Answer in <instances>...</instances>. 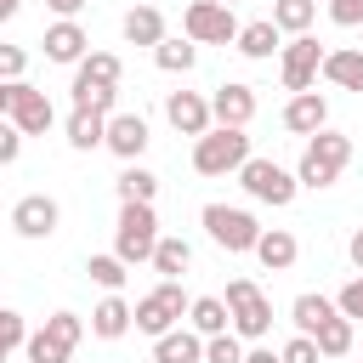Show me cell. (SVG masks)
<instances>
[{
  "label": "cell",
  "mask_w": 363,
  "mask_h": 363,
  "mask_svg": "<svg viewBox=\"0 0 363 363\" xmlns=\"http://www.w3.org/2000/svg\"><path fill=\"white\" fill-rule=\"evenodd\" d=\"M187 329L204 335V340L221 335V329H227V301H221V295H193V301H187Z\"/></svg>",
  "instance_id": "cell-23"
},
{
  "label": "cell",
  "mask_w": 363,
  "mask_h": 363,
  "mask_svg": "<svg viewBox=\"0 0 363 363\" xmlns=\"http://www.w3.org/2000/svg\"><path fill=\"white\" fill-rule=\"evenodd\" d=\"M267 272H289L295 267V255H301V244H295V233L289 227H261V238H255V250H250Z\"/></svg>",
  "instance_id": "cell-18"
},
{
  "label": "cell",
  "mask_w": 363,
  "mask_h": 363,
  "mask_svg": "<svg viewBox=\"0 0 363 363\" xmlns=\"http://www.w3.org/2000/svg\"><path fill=\"white\" fill-rule=\"evenodd\" d=\"M153 363H204V335H193V329H164L159 340H153Z\"/></svg>",
  "instance_id": "cell-21"
},
{
  "label": "cell",
  "mask_w": 363,
  "mask_h": 363,
  "mask_svg": "<svg viewBox=\"0 0 363 363\" xmlns=\"http://www.w3.org/2000/svg\"><path fill=\"white\" fill-rule=\"evenodd\" d=\"M85 272H91V284H96V289H108V295H113V289H125V278H130V267H125L119 255H91V261H85Z\"/></svg>",
  "instance_id": "cell-33"
},
{
  "label": "cell",
  "mask_w": 363,
  "mask_h": 363,
  "mask_svg": "<svg viewBox=\"0 0 363 363\" xmlns=\"http://www.w3.org/2000/svg\"><path fill=\"white\" fill-rule=\"evenodd\" d=\"M244 363H284V357H278V352H272V346H261V340H255V346H250V352H244Z\"/></svg>",
  "instance_id": "cell-42"
},
{
  "label": "cell",
  "mask_w": 363,
  "mask_h": 363,
  "mask_svg": "<svg viewBox=\"0 0 363 363\" xmlns=\"http://www.w3.org/2000/svg\"><path fill=\"white\" fill-rule=\"evenodd\" d=\"M17 6H23V0H0V23H6V17H17Z\"/></svg>",
  "instance_id": "cell-46"
},
{
  "label": "cell",
  "mask_w": 363,
  "mask_h": 363,
  "mask_svg": "<svg viewBox=\"0 0 363 363\" xmlns=\"http://www.w3.org/2000/svg\"><path fill=\"white\" fill-rule=\"evenodd\" d=\"M153 62H159L164 74H193V62H199V45H193L187 34H182V40H176V34H164V40L153 45Z\"/></svg>",
  "instance_id": "cell-28"
},
{
  "label": "cell",
  "mask_w": 363,
  "mask_h": 363,
  "mask_svg": "<svg viewBox=\"0 0 363 363\" xmlns=\"http://www.w3.org/2000/svg\"><path fill=\"white\" fill-rule=\"evenodd\" d=\"M85 51H91V34H85L74 17H57V23L45 28V62H62V68H74Z\"/></svg>",
  "instance_id": "cell-17"
},
{
  "label": "cell",
  "mask_w": 363,
  "mask_h": 363,
  "mask_svg": "<svg viewBox=\"0 0 363 363\" xmlns=\"http://www.w3.org/2000/svg\"><path fill=\"white\" fill-rule=\"evenodd\" d=\"M17 153H23V130L11 119H0V164H17Z\"/></svg>",
  "instance_id": "cell-41"
},
{
  "label": "cell",
  "mask_w": 363,
  "mask_h": 363,
  "mask_svg": "<svg viewBox=\"0 0 363 363\" xmlns=\"http://www.w3.org/2000/svg\"><path fill=\"white\" fill-rule=\"evenodd\" d=\"M125 40H130V45H159V40H164L159 6H130V11H125Z\"/></svg>",
  "instance_id": "cell-27"
},
{
  "label": "cell",
  "mask_w": 363,
  "mask_h": 363,
  "mask_svg": "<svg viewBox=\"0 0 363 363\" xmlns=\"http://www.w3.org/2000/svg\"><path fill=\"white\" fill-rule=\"evenodd\" d=\"M11 91H17V79H0V119L11 113Z\"/></svg>",
  "instance_id": "cell-45"
},
{
  "label": "cell",
  "mask_w": 363,
  "mask_h": 363,
  "mask_svg": "<svg viewBox=\"0 0 363 363\" xmlns=\"http://www.w3.org/2000/svg\"><path fill=\"white\" fill-rule=\"evenodd\" d=\"M278 357H284V363H323V352H318V340H312V335L284 340V346H278Z\"/></svg>",
  "instance_id": "cell-37"
},
{
  "label": "cell",
  "mask_w": 363,
  "mask_h": 363,
  "mask_svg": "<svg viewBox=\"0 0 363 363\" xmlns=\"http://www.w3.org/2000/svg\"><path fill=\"white\" fill-rule=\"evenodd\" d=\"M102 147L113 153V159H125V164H136L142 153H147V119L142 113H108V130H102Z\"/></svg>",
  "instance_id": "cell-12"
},
{
  "label": "cell",
  "mask_w": 363,
  "mask_h": 363,
  "mask_svg": "<svg viewBox=\"0 0 363 363\" xmlns=\"http://www.w3.org/2000/svg\"><path fill=\"white\" fill-rule=\"evenodd\" d=\"M164 119L182 130V136H204L216 119H210V96L199 91H164Z\"/></svg>",
  "instance_id": "cell-14"
},
{
  "label": "cell",
  "mask_w": 363,
  "mask_h": 363,
  "mask_svg": "<svg viewBox=\"0 0 363 363\" xmlns=\"http://www.w3.org/2000/svg\"><path fill=\"white\" fill-rule=\"evenodd\" d=\"M312 340H318V352H323V357H346V352H352V318H340V312H335V318H323Z\"/></svg>",
  "instance_id": "cell-32"
},
{
  "label": "cell",
  "mask_w": 363,
  "mask_h": 363,
  "mask_svg": "<svg viewBox=\"0 0 363 363\" xmlns=\"http://www.w3.org/2000/svg\"><path fill=\"white\" fill-rule=\"evenodd\" d=\"M187 318V295H182V284L176 278H159V289H147L136 306H130V329H142V335H164V329H176Z\"/></svg>",
  "instance_id": "cell-5"
},
{
  "label": "cell",
  "mask_w": 363,
  "mask_h": 363,
  "mask_svg": "<svg viewBox=\"0 0 363 363\" xmlns=\"http://www.w3.org/2000/svg\"><path fill=\"white\" fill-rule=\"evenodd\" d=\"M91 335L96 340H119V335H130V301L113 289V295H102L96 306H91Z\"/></svg>",
  "instance_id": "cell-20"
},
{
  "label": "cell",
  "mask_w": 363,
  "mask_h": 363,
  "mask_svg": "<svg viewBox=\"0 0 363 363\" xmlns=\"http://www.w3.org/2000/svg\"><path fill=\"white\" fill-rule=\"evenodd\" d=\"M244 159H250L244 125H210L204 136H193V170L199 176H233Z\"/></svg>",
  "instance_id": "cell-2"
},
{
  "label": "cell",
  "mask_w": 363,
  "mask_h": 363,
  "mask_svg": "<svg viewBox=\"0 0 363 363\" xmlns=\"http://www.w3.org/2000/svg\"><path fill=\"white\" fill-rule=\"evenodd\" d=\"M210 119L216 125H250L255 119V85H238V79L216 85L210 91Z\"/></svg>",
  "instance_id": "cell-15"
},
{
  "label": "cell",
  "mask_w": 363,
  "mask_h": 363,
  "mask_svg": "<svg viewBox=\"0 0 363 363\" xmlns=\"http://www.w3.org/2000/svg\"><path fill=\"white\" fill-rule=\"evenodd\" d=\"M346 164H352V136H340V130L323 125V130L306 136L301 164H295V182H301V187H335Z\"/></svg>",
  "instance_id": "cell-1"
},
{
  "label": "cell",
  "mask_w": 363,
  "mask_h": 363,
  "mask_svg": "<svg viewBox=\"0 0 363 363\" xmlns=\"http://www.w3.org/2000/svg\"><path fill=\"white\" fill-rule=\"evenodd\" d=\"M250 62H267L278 45H284V34H278V23L272 17H255V23H238V40H233Z\"/></svg>",
  "instance_id": "cell-22"
},
{
  "label": "cell",
  "mask_w": 363,
  "mask_h": 363,
  "mask_svg": "<svg viewBox=\"0 0 363 363\" xmlns=\"http://www.w3.org/2000/svg\"><path fill=\"white\" fill-rule=\"evenodd\" d=\"M204 363H244V340H238L233 329L210 335V340H204Z\"/></svg>",
  "instance_id": "cell-35"
},
{
  "label": "cell",
  "mask_w": 363,
  "mask_h": 363,
  "mask_svg": "<svg viewBox=\"0 0 363 363\" xmlns=\"http://www.w3.org/2000/svg\"><path fill=\"white\" fill-rule=\"evenodd\" d=\"M323 318H335V301H329V295H312V289H306V295L289 301V323H295V335H318Z\"/></svg>",
  "instance_id": "cell-26"
},
{
  "label": "cell",
  "mask_w": 363,
  "mask_h": 363,
  "mask_svg": "<svg viewBox=\"0 0 363 363\" xmlns=\"http://www.w3.org/2000/svg\"><path fill=\"white\" fill-rule=\"evenodd\" d=\"M23 136H45L51 125H57V108H51V96L40 91V85H28V79H17V91H11V113H6Z\"/></svg>",
  "instance_id": "cell-11"
},
{
  "label": "cell",
  "mask_w": 363,
  "mask_h": 363,
  "mask_svg": "<svg viewBox=\"0 0 363 363\" xmlns=\"http://www.w3.org/2000/svg\"><path fill=\"white\" fill-rule=\"evenodd\" d=\"M74 108L113 113V108H119V85H85V79H74Z\"/></svg>",
  "instance_id": "cell-34"
},
{
  "label": "cell",
  "mask_w": 363,
  "mask_h": 363,
  "mask_svg": "<svg viewBox=\"0 0 363 363\" xmlns=\"http://www.w3.org/2000/svg\"><path fill=\"white\" fill-rule=\"evenodd\" d=\"M233 176H238V187H244V193H250L255 204H272V210L295 204V193H301L295 170H284L278 159H255V153H250V159H244V164H238Z\"/></svg>",
  "instance_id": "cell-4"
},
{
  "label": "cell",
  "mask_w": 363,
  "mask_h": 363,
  "mask_svg": "<svg viewBox=\"0 0 363 363\" xmlns=\"http://www.w3.org/2000/svg\"><path fill=\"white\" fill-rule=\"evenodd\" d=\"M79 335H85V318L79 312H51L45 329H34L23 340V352H28V363H68L74 346H79Z\"/></svg>",
  "instance_id": "cell-8"
},
{
  "label": "cell",
  "mask_w": 363,
  "mask_h": 363,
  "mask_svg": "<svg viewBox=\"0 0 363 363\" xmlns=\"http://www.w3.org/2000/svg\"><path fill=\"white\" fill-rule=\"evenodd\" d=\"M119 57L113 51H85L79 62H74V79H85V85H119Z\"/></svg>",
  "instance_id": "cell-29"
},
{
  "label": "cell",
  "mask_w": 363,
  "mask_h": 363,
  "mask_svg": "<svg viewBox=\"0 0 363 363\" xmlns=\"http://www.w3.org/2000/svg\"><path fill=\"white\" fill-rule=\"evenodd\" d=\"M57 221H62V210H57L51 193H23V199L11 204V227H17V238H51Z\"/></svg>",
  "instance_id": "cell-13"
},
{
  "label": "cell",
  "mask_w": 363,
  "mask_h": 363,
  "mask_svg": "<svg viewBox=\"0 0 363 363\" xmlns=\"http://www.w3.org/2000/svg\"><path fill=\"white\" fill-rule=\"evenodd\" d=\"M113 187H119V204H153V193H159V176H153V170H142V164H125Z\"/></svg>",
  "instance_id": "cell-30"
},
{
  "label": "cell",
  "mask_w": 363,
  "mask_h": 363,
  "mask_svg": "<svg viewBox=\"0 0 363 363\" xmlns=\"http://www.w3.org/2000/svg\"><path fill=\"white\" fill-rule=\"evenodd\" d=\"M318 62H323V45L312 34H295L289 45H278V79H284V91H312Z\"/></svg>",
  "instance_id": "cell-10"
},
{
  "label": "cell",
  "mask_w": 363,
  "mask_h": 363,
  "mask_svg": "<svg viewBox=\"0 0 363 363\" xmlns=\"http://www.w3.org/2000/svg\"><path fill=\"white\" fill-rule=\"evenodd\" d=\"M147 261H153V272H159V278H182V272H187V261H193V244H187V238H176V233H170V238L159 233V244H153V255H147Z\"/></svg>",
  "instance_id": "cell-25"
},
{
  "label": "cell",
  "mask_w": 363,
  "mask_h": 363,
  "mask_svg": "<svg viewBox=\"0 0 363 363\" xmlns=\"http://www.w3.org/2000/svg\"><path fill=\"white\" fill-rule=\"evenodd\" d=\"M329 125V96L323 91H295L289 102H284V130L289 136H312V130H323Z\"/></svg>",
  "instance_id": "cell-16"
},
{
  "label": "cell",
  "mask_w": 363,
  "mask_h": 363,
  "mask_svg": "<svg viewBox=\"0 0 363 363\" xmlns=\"http://www.w3.org/2000/svg\"><path fill=\"white\" fill-rule=\"evenodd\" d=\"M45 6H51L57 17H79V11H85V0H45Z\"/></svg>",
  "instance_id": "cell-44"
},
{
  "label": "cell",
  "mask_w": 363,
  "mask_h": 363,
  "mask_svg": "<svg viewBox=\"0 0 363 363\" xmlns=\"http://www.w3.org/2000/svg\"><path fill=\"white\" fill-rule=\"evenodd\" d=\"M329 23H340V28H363V0H329Z\"/></svg>",
  "instance_id": "cell-39"
},
{
  "label": "cell",
  "mask_w": 363,
  "mask_h": 363,
  "mask_svg": "<svg viewBox=\"0 0 363 363\" xmlns=\"http://www.w3.org/2000/svg\"><path fill=\"white\" fill-rule=\"evenodd\" d=\"M318 74L340 91H363V45H340V51H323Z\"/></svg>",
  "instance_id": "cell-19"
},
{
  "label": "cell",
  "mask_w": 363,
  "mask_h": 363,
  "mask_svg": "<svg viewBox=\"0 0 363 363\" xmlns=\"http://www.w3.org/2000/svg\"><path fill=\"white\" fill-rule=\"evenodd\" d=\"M153 244H159V216H153V204H119L113 255H119L125 267H136V261L153 255Z\"/></svg>",
  "instance_id": "cell-7"
},
{
  "label": "cell",
  "mask_w": 363,
  "mask_h": 363,
  "mask_svg": "<svg viewBox=\"0 0 363 363\" xmlns=\"http://www.w3.org/2000/svg\"><path fill=\"white\" fill-rule=\"evenodd\" d=\"M23 68H28V51L23 45H0V79H23Z\"/></svg>",
  "instance_id": "cell-40"
},
{
  "label": "cell",
  "mask_w": 363,
  "mask_h": 363,
  "mask_svg": "<svg viewBox=\"0 0 363 363\" xmlns=\"http://www.w3.org/2000/svg\"><path fill=\"white\" fill-rule=\"evenodd\" d=\"M227 329H233L238 340H267V329H272V301H267V289H261L255 278H233V284H227Z\"/></svg>",
  "instance_id": "cell-3"
},
{
  "label": "cell",
  "mask_w": 363,
  "mask_h": 363,
  "mask_svg": "<svg viewBox=\"0 0 363 363\" xmlns=\"http://www.w3.org/2000/svg\"><path fill=\"white\" fill-rule=\"evenodd\" d=\"M102 130H108V113H91V108H74L68 113V147L96 153L102 147Z\"/></svg>",
  "instance_id": "cell-24"
},
{
  "label": "cell",
  "mask_w": 363,
  "mask_h": 363,
  "mask_svg": "<svg viewBox=\"0 0 363 363\" xmlns=\"http://www.w3.org/2000/svg\"><path fill=\"white\" fill-rule=\"evenodd\" d=\"M199 221H204L210 244L227 250V255H244V250H255V238H261V221H255L250 210H238V204H204Z\"/></svg>",
  "instance_id": "cell-6"
},
{
  "label": "cell",
  "mask_w": 363,
  "mask_h": 363,
  "mask_svg": "<svg viewBox=\"0 0 363 363\" xmlns=\"http://www.w3.org/2000/svg\"><path fill=\"white\" fill-rule=\"evenodd\" d=\"M182 34H187L193 45H233V40H238V17H233V6H221V0H193V6L182 11Z\"/></svg>",
  "instance_id": "cell-9"
},
{
  "label": "cell",
  "mask_w": 363,
  "mask_h": 363,
  "mask_svg": "<svg viewBox=\"0 0 363 363\" xmlns=\"http://www.w3.org/2000/svg\"><path fill=\"white\" fill-rule=\"evenodd\" d=\"M221 6H238V0H221Z\"/></svg>",
  "instance_id": "cell-47"
},
{
  "label": "cell",
  "mask_w": 363,
  "mask_h": 363,
  "mask_svg": "<svg viewBox=\"0 0 363 363\" xmlns=\"http://www.w3.org/2000/svg\"><path fill=\"white\" fill-rule=\"evenodd\" d=\"M312 17H318V0H272L278 34H312Z\"/></svg>",
  "instance_id": "cell-31"
},
{
  "label": "cell",
  "mask_w": 363,
  "mask_h": 363,
  "mask_svg": "<svg viewBox=\"0 0 363 363\" xmlns=\"http://www.w3.org/2000/svg\"><path fill=\"white\" fill-rule=\"evenodd\" d=\"M346 255H352V267H357V272H363V227H357V233H352V238H346Z\"/></svg>",
  "instance_id": "cell-43"
},
{
  "label": "cell",
  "mask_w": 363,
  "mask_h": 363,
  "mask_svg": "<svg viewBox=\"0 0 363 363\" xmlns=\"http://www.w3.org/2000/svg\"><path fill=\"white\" fill-rule=\"evenodd\" d=\"M335 312H340V318H352V323L363 318V272H357V278H352V284L335 295Z\"/></svg>",
  "instance_id": "cell-38"
},
{
  "label": "cell",
  "mask_w": 363,
  "mask_h": 363,
  "mask_svg": "<svg viewBox=\"0 0 363 363\" xmlns=\"http://www.w3.org/2000/svg\"><path fill=\"white\" fill-rule=\"evenodd\" d=\"M28 340V323H23V312H11V306H0V363L17 352Z\"/></svg>",
  "instance_id": "cell-36"
}]
</instances>
